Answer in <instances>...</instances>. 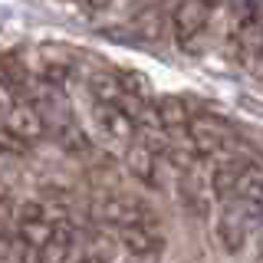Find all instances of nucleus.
Wrapping results in <instances>:
<instances>
[{"instance_id":"1","label":"nucleus","mask_w":263,"mask_h":263,"mask_svg":"<svg viewBox=\"0 0 263 263\" xmlns=\"http://www.w3.org/2000/svg\"><path fill=\"white\" fill-rule=\"evenodd\" d=\"M187 142H191L194 155L201 158L204 164H217V161H227L234 155H240V142H237V132L227 125L220 115H211V112H201L191 119V132H187Z\"/></svg>"},{"instance_id":"2","label":"nucleus","mask_w":263,"mask_h":263,"mask_svg":"<svg viewBox=\"0 0 263 263\" xmlns=\"http://www.w3.org/2000/svg\"><path fill=\"white\" fill-rule=\"evenodd\" d=\"M92 119H96V128L102 135V142L112 148V152L125 155L132 145L138 142V122L132 119L128 112L115 109V105H105V102H92Z\"/></svg>"},{"instance_id":"3","label":"nucleus","mask_w":263,"mask_h":263,"mask_svg":"<svg viewBox=\"0 0 263 263\" xmlns=\"http://www.w3.org/2000/svg\"><path fill=\"white\" fill-rule=\"evenodd\" d=\"M96 214L102 224H109L112 230H125V227H138V224H152L155 214L145 201L132 194H105L96 204Z\"/></svg>"},{"instance_id":"4","label":"nucleus","mask_w":263,"mask_h":263,"mask_svg":"<svg viewBox=\"0 0 263 263\" xmlns=\"http://www.w3.org/2000/svg\"><path fill=\"white\" fill-rule=\"evenodd\" d=\"M253 217L247 214L243 204H237V201H224L220 204V214H217V220H214V234H217V243L224 247L227 253H237L240 247L247 243V237L253 234Z\"/></svg>"},{"instance_id":"5","label":"nucleus","mask_w":263,"mask_h":263,"mask_svg":"<svg viewBox=\"0 0 263 263\" xmlns=\"http://www.w3.org/2000/svg\"><path fill=\"white\" fill-rule=\"evenodd\" d=\"M214 4L217 0H178L175 10H171V30H175L178 43H191L194 36H201L208 30Z\"/></svg>"},{"instance_id":"6","label":"nucleus","mask_w":263,"mask_h":263,"mask_svg":"<svg viewBox=\"0 0 263 263\" xmlns=\"http://www.w3.org/2000/svg\"><path fill=\"white\" fill-rule=\"evenodd\" d=\"M4 125L13 132L20 142H40L43 138V132H46V119H43V112H40V105L36 102H30V99H16L13 102V109L7 112V119H4Z\"/></svg>"},{"instance_id":"7","label":"nucleus","mask_w":263,"mask_h":263,"mask_svg":"<svg viewBox=\"0 0 263 263\" xmlns=\"http://www.w3.org/2000/svg\"><path fill=\"white\" fill-rule=\"evenodd\" d=\"M115 234H119L125 253H132V257H152V253H158L161 243H164V234H161L158 220H152V224H138V227H125V230H115Z\"/></svg>"},{"instance_id":"8","label":"nucleus","mask_w":263,"mask_h":263,"mask_svg":"<svg viewBox=\"0 0 263 263\" xmlns=\"http://www.w3.org/2000/svg\"><path fill=\"white\" fill-rule=\"evenodd\" d=\"M158 119H161V128L168 132V138L171 135H184L187 138V132H191V119L194 115L187 112V102H181L178 96H164V99H158Z\"/></svg>"},{"instance_id":"9","label":"nucleus","mask_w":263,"mask_h":263,"mask_svg":"<svg viewBox=\"0 0 263 263\" xmlns=\"http://www.w3.org/2000/svg\"><path fill=\"white\" fill-rule=\"evenodd\" d=\"M13 102H16V96H13V89L7 86L4 79H0V122L7 119V112L13 109Z\"/></svg>"}]
</instances>
